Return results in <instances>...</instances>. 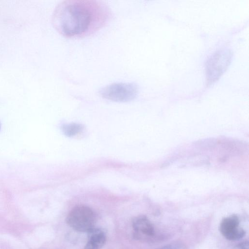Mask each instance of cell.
I'll return each mask as SVG.
<instances>
[{
    "label": "cell",
    "instance_id": "obj_1",
    "mask_svg": "<svg viewBox=\"0 0 249 249\" xmlns=\"http://www.w3.org/2000/svg\"><path fill=\"white\" fill-rule=\"evenodd\" d=\"M111 16L109 8L102 1L68 0L55 7L52 15V23L63 36L78 38L99 31L108 23Z\"/></svg>",
    "mask_w": 249,
    "mask_h": 249
},
{
    "label": "cell",
    "instance_id": "obj_2",
    "mask_svg": "<svg viewBox=\"0 0 249 249\" xmlns=\"http://www.w3.org/2000/svg\"><path fill=\"white\" fill-rule=\"evenodd\" d=\"M232 57L231 51L228 48L219 49L206 61L205 71L207 85L216 82L230 65Z\"/></svg>",
    "mask_w": 249,
    "mask_h": 249
},
{
    "label": "cell",
    "instance_id": "obj_3",
    "mask_svg": "<svg viewBox=\"0 0 249 249\" xmlns=\"http://www.w3.org/2000/svg\"><path fill=\"white\" fill-rule=\"evenodd\" d=\"M66 222L76 231L88 232L94 228L96 216L89 207L84 205L77 206L69 212L66 217Z\"/></svg>",
    "mask_w": 249,
    "mask_h": 249
},
{
    "label": "cell",
    "instance_id": "obj_4",
    "mask_svg": "<svg viewBox=\"0 0 249 249\" xmlns=\"http://www.w3.org/2000/svg\"><path fill=\"white\" fill-rule=\"evenodd\" d=\"M99 92L102 97L107 100L126 102L136 98L138 87L134 83H115L102 88Z\"/></svg>",
    "mask_w": 249,
    "mask_h": 249
},
{
    "label": "cell",
    "instance_id": "obj_5",
    "mask_svg": "<svg viewBox=\"0 0 249 249\" xmlns=\"http://www.w3.org/2000/svg\"><path fill=\"white\" fill-rule=\"evenodd\" d=\"M133 237L137 240L150 241L155 235L154 226L148 218L140 215L133 218L132 221Z\"/></svg>",
    "mask_w": 249,
    "mask_h": 249
},
{
    "label": "cell",
    "instance_id": "obj_6",
    "mask_svg": "<svg viewBox=\"0 0 249 249\" xmlns=\"http://www.w3.org/2000/svg\"><path fill=\"white\" fill-rule=\"evenodd\" d=\"M240 221L236 215L224 218L220 222L219 230L222 235L227 240L236 241L245 235V230L240 226Z\"/></svg>",
    "mask_w": 249,
    "mask_h": 249
},
{
    "label": "cell",
    "instance_id": "obj_7",
    "mask_svg": "<svg viewBox=\"0 0 249 249\" xmlns=\"http://www.w3.org/2000/svg\"><path fill=\"white\" fill-rule=\"evenodd\" d=\"M87 233L88 240L84 249H100L104 246L106 236L102 230L94 228Z\"/></svg>",
    "mask_w": 249,
    "mask_h": 249
},
{
    "label": "cell",
    "instance_id": "obj_8",
    "mask_svg": "<svg viewBox=\"0 0 249 249\" xmlns=\"http://www.w3.org/2000/svg\"><path fill=\"white\" fill-rule=\"evenodd\" d=\"M83 128V126L81 124L71 123L64 124L62 126V131L65 135L71 137L80 133Z\"/></svg>",
    "mask_w": 249,
    "mask_h": 249
},
{
    "label": "cell",
    "instance_id": "obj_9",
    "mask_svg": "<svg viewBox=\"0 0 249 249\" xmlns=\"http://www.w3.org/2000/svg\"><path fill=\"white\" fill-rule=\"evenodd\" d=\"M156 249H187L186 245L181 241H174Z\"/></svg>",
    "mask_w": 249,
    "mask_h": 249
},
{
    "label": "cell",
    "instance_id": "obj_10",
    "mask_svg": "<svg viewBox=\"0 0 249 249\" xmlns=\"http://www.w3.org/2000/svg\"><path fill=\"white\" fill-rule=\"evenodd\" d=\"M249 242L244 241L237 245L234 249H249Z\"/></svg>",
    "mask_w": 249,
    "mask_h": 249
},
{
    "label": "cell",
    "instance_id": "obj_11",
    "mask_svg": "<svg viewBox=\"0 0 249 249\" xmlns=\"http://www.w3.org/2000/svg\"></svg>",
    "mask_w": 249,
    "mask_h": 249
}]
</instances>
